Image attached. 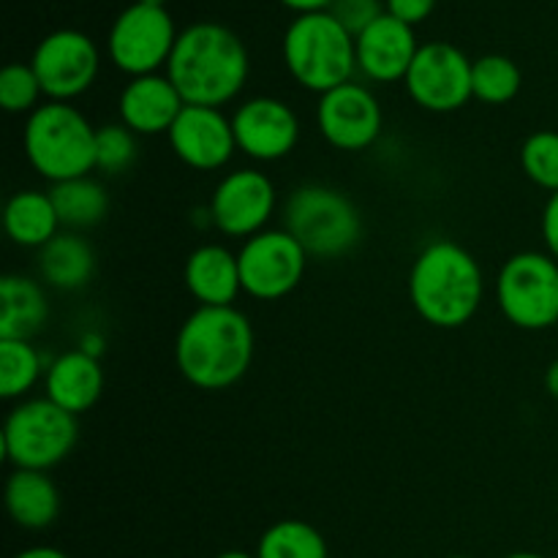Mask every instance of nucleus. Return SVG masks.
Wrapping results in <instances>:
<instances>
[{
	"label": "nucleus",
	"mask_w": 558,
	"mask_h": 558,
	"mask_svg": "<svg viewBox=\"0 0 558 558\" xmlns=\"http://www.w3.org/2000/svg\"><path fill=\"white\" fill-rule=\"evenodd\" d=\"M254 327L234 305H199L180 325L174 363L189 385L199 390H227L248 374L254 363Z\"/></svg>",
	"instance_id": "f257e3e1"
},
{
	"label": "nucleus",
	"mask_w": 558,
	"mask_h": 558,
	"mask_svg": "<svg viewBox=\"0 0 558 558\" xmlns=\"http://www.w3.org/2000/svg\"><path fill=\"white\" fill-rule=\"evenodd\" d=\"M245 44L218 22H196L180 31L167 71L185 104L216 107L234 101L248 80Z\"/></svg>",
	"instance_id": "f03ea898"
},
{
	"label": "nucleus",
	"mask_w": 558,
	"mask_h": 558,
	"mask_svg": "<svg viewBox=\"0 0 558 558\" xmlns=\"http://www.w3.org/2000/svg\"><path fill=\"white\" fill-rule=\"evenodd\" d=\"M483 298V267L463 245L434 240L414 256L409 300L423 322L439 330H456L477 316Z\"/></svg>",
	"instance_id": "7ed1b4c3"
},
{
	"label": "nucleus",
	"mask_w": 558,
	"mask_h": 558,
	"mask_svg": "<svg viewBox=\"0 0 558 558\" xmlns=\"http://www.w3.org/2000/svg\"><path fill=\"white\" fill-rule=\"evenodd\" d=\"M22 147L27 163L52 185L96 169V125L74 104L47 101L27 114Z\"/></svg>",
	"instance_id": "20e7f679"
},
{
	"label": "nucleus",
	"mask_w": 558,
	"mask_h": 558,
	"mask_svg": "<svg viewBox=\"0 0 558 558\" xmlns=\"http://www.w3.org/2000/svg\"><path fill=\"white\" fill-rule=\"evenodd\" d=\"M281 52L292 80L319 96L352 82L357 71L354 36L338 25L330 11L294 16L283 33Z\"/></svg>",
	"instance_id": "39448f33"
},
{
	"label": "nucleus",
	"mask_w": 558,
	"mask_h": 558,
	"mask_svg": "<svg viewBox=\"0 0 558 558\" xmlns=\"http://www.w3.org/2000/svg\"><path fill=\"white\" fill-rule=\"evenodd\" d=\"M283 229L314 259H338L363 238V218L354 202L332 185L308 183L289 194Z\"/></svg>",
	"instance_id": "423d86ee"
},
{
	"label": "nucleus",
	"mask_w": 558,
	"mask_h": 558,
	"mask_svg": "<svg viewBox=\"0 0 558 558\" xmlns=\"http://www.w3.org/2000/svg\"><path fill=\"white\" fill-rule=\"evenodd\" d=\"M0 439L5 461L14 469L49 472L71 456L80 439V423L47 396L27 398L9 412Z\"/></svg>",
	"instance_id": "0eeeda50"
},
{
	"label": "nucleus",
	"mask_w": 558,
	"mask_h": 558,
	"mask_svg": "<svg viewBox=\"0 0 558 558\" xmlns=\"http://www.w3.org/2000/svg\"><path fill=\"white\" fill-rule=\"evenodd\" d=\"M496 303L505 319L521 330L558 325V262L543 251H521L496 276Z\"/></svg>",
	"instance_id": "6e6552de"
},
{
	"label": "nucleus",
	"mask_w": 558,
	"mask_h": 558,
	"mask_svg": "<svg viewBox=\"0 0 558 558\" xmlns=\"http://www.w3.org/2000/svg\"><path fill=\"white\" fill-rule=\"evenodd\" d=\"M180 31L174 27L172 14L167 9L145 3H131L118 14L109 27L107 49L114 69L134 76L158 74L167 71L172 49L178 44Z\"/></svg>",
	"instance_id": "1a4fd4ad"
},
{
	"label": "nucleus",
	"mask_w": 558,
	"mask_h": 558,
	"mask_svg": "<svg viewBox=\"0 0 558 558\" xmlns=\"http://www.w3.org/2000/svg\"><path fill=\"white\" fill-rule=\"evenodd\" d=\"M303 245L287 229H265L243 240L238 251L243 292L254 300H281L300 287L308 270Z\"/></svg>",
	"instance_id": "9d476101"
},
{
	"label": "nucleus",
	"mask_w": 558,
	"mask_h": 558,
	"mask_svg": "<svg viewBox=\"0 0 558 558\" xmlns=\"http://www.w3.org/2000/svg\"><path fill=\"white\" fill-rule=\"evenodd\" d=\"M31 69L36 71L49 101L71 104L96 82L101 54L90 36L74 27H63L38 41V47L33 49Z\"/></svg>",
	"instance_id": "9b49d317"
},
{
	"label": "nucleus",
	"mask_w": 558,
	"mask_h": 558,
	"mask_svg": "<svg viewBox=\"0 0 558 558\" xmlns=\"http://www.w3.org/2000/svg\"><path fill=\"white\" fill-rule=\"evenodd\" d=\"M472 63L458 47L447 41L420 44L417 58L409 69L407 93L417 107L447 114L466 107L472 96Z\"/></svg>",
	"instance_id": "f8f14e48"
},
{
	"label": "nucleus",
	"mask_w": 558,
	"mask_h": 558,
	"mask_svg": "<svg viewBox=\"0 0 558 558\" xmlns=\"http://www.w3.org/2000/svg\"><path fill=\"white\" fill-rule=\"evenodd\" d=\"M276 185L259 169H234L218 180L207 205V221L227 238H254L265 232L276 213Z\"/></svg>",
	"instance_id": "ddd939ff"
},
{
	"label": "nucleus",
	"mask_w": 558,
	"mask_h": 558,
	"mask_svg": "<svg viewBox=\"0 0 558 558\" xmlns=\"http://www.w3.org/2000/svg\"><path fill=\"white\" fill-rule=\"evenodd\" d=\"M316 129L336 150H368L385 129L379 98L354 80L332 87L316 104Z\"/></svg>",
	"instance_id": "4468645a"
},
{
	"label": "nucleus",
	"mask_w": 558,
	"mask_h": 558,
	"mask_svg": "<svg viewBox=\"0 0 558 558\" xmlns=\"http://www.w3.org/2000/svg\"><path fill=\"white\" fill-rule=\"evenodd\" d=\"M232 131L243 156L272 163L287 158L298 147L300 118L281 98L256 96L234 109Z\"/></svg>",
	"instance_id": "2eb2a0df"
},
{
	"label": "nucleus",
	"mask_w": 558,
	"mask_h": 558,
	"mask_svg": "<svg viewBox=\"0 0 558 558\" xmlns=\"http://www.w3.org/2000/svg\"><path fill=\"white\" fill-rule=\"evenodd\" d=\"M169 147L185 167L196 172H216L223 169L238 153L232 118L216 107H194L185 104L174 125L167 134Z\"/></svg>",
	"instance_id": "dca6fc26"
},
{
	"label": "nucleus",
	"mask_w": 558,
	"mask_h": 558,
	"mask_svg": "<svg viewBox=\"0 0 558 558\" xmlns=\"http://www.w3.org/2000/svg\"><path fill=\"white\" fill-rule=\"evenodd\" d=\"M354 49H357L360 74L379 85H390V82L407 80L420 44L414 27L385 14L354 38Z\"/></svg>",
	"instance_id": "f3484780"
},
{
	"label": "nucleus",
	"mask_w": 558,
	"mask_h": 558,
	"mask_svg": "<svg viewBox=\"0 0 558 558\" xmlns=\"http://www.w3.org/2000/svg\"><path fill=\"white\" fill-rule=\"evenodd\" d=\"M185 101L167 74H145L129 80L120 90V123L129 125L136 136L169 134Z\"/></svg>",
	"instance_id": "a211bd4d"
},
{
	"label": "nucleus",
	"mask_w": 558,
	"mask_h": 558,
	"mask_svg": "<svg viewBox=\"0 0 558 558\" xmlns=\"http://www.w3.org/2000/svg\"><path fill=\"white\" fill-rule=\"evenodd\" d=\"M183 281L191 298L207 308H227L243 292L238 254L218 243H205L194 248L185 259Z\"/></svg>",
	"instance_id": "6ab92c4d"
},
{
	"label": "nucleus",
	"mask_w": 558,
	"mask_h": 558,
	"mask_svg": "<svg viewBox=\"0 0 558 558\" xmlns=\"http://www.w3.org/2000/svg\"><path fill=\"white\" fill-rule=\"evenodd\" d=\"M44 390H47L49 401L58 403L60 409H65L74 417L90 412L104 392L101 360L82 352V349L58 354L47 365Z\"/></svg>",
	"instance_id": "aec40b11"
},
{
	"label": "nucleus",
	"mask_w": 558,
	"mask_h": 558,
	"mask_svg": "<svg viewBox=\"0 0 558 558\" xmlns=\"http://www.w3.org/2000/svg\"><path fill=\"white\" fill-rule=\"evenodd\" d=\"M5 510L11 521L31 532L49 529L60 515V490L47 472L14 469L5 483Z\"/></svg>",
	"instance_id": "412c9836"
},
{
	"label": "nucleus",
	"mask_w": 558,
	"mask_h": 558,
	"mask_svg": "<svg viewBox=\"0 0 558 558\" xmlns=\"http://www.w3.org/2000/svg\"><path fill=\"white\" fill-rule=\"evenodd\" d=\"M93 270H96V251L80 232L63 229L38 251V272L44 283L60 292H76L87 287Z\"/></svg>",
	"instance_id": "4be33fe9"
},
{
	"label": "nucleus",
	"mask_w": 558,
	"mask_h": 558,
	"mask_svg": "<svg viewBox=\"0 0 558 558\" xmlns=\"http://www.w3.org/2000/svg\"><path fill=\"white\" fill-rule=\"evenodd\" d=\"M3 227L11 243L20 245V248L36 251H41L54 234L63 232L52 196H49V191L38 189L16 191V194L5 202Z\"/></svg>",
	"instance_id": "5701e85b"
},
{
	"label": "nucleus",
	"mask_w": 558,
	"mask_h": 558,
	"mask_svg": "<svg viewBox=\"0 0 558 558\" xmlns=\"http://www.w3.org/2000/svg\"><path fill=\"white\" fill-rule=\"evenodd\" d=\"M49 316L47 292L27 276H5L0 281V338L31 341Z\"/></svg>",
	"instance_id": "b1692460"
},
{
	"label": "nucleus",
	"mask_w": 558,
	"mask_h": 558,
	"mask_svg": "<svg viewBox=\"0 0 558 558\" xmlns=\"http://www.w3.org/2000/svg\"><path fill=\"white\" fill-rule=\"evenodd\" d=\"M49 196H52L54 210H58L60 227L69 229V232L96 227L109 213V191L90 174L54 183L49 189Z\"/></svg>",
	"instance_id": "393cba45"
},
{
	"label": "nucleus",
	"mask_w": 558,
	"mask_h": 558,
	"mask_svg": "<svg viewBox=\"0 0 558 558\" xmlns=\"http://www.w3.org/2000/svg\"><path fill=\"white\" fill-rule=\"evenodd\" d=\"M44 374V360L31 341L0 338V396L5 401L25 398Z\"/></svg>",
	"instance_id": "a878e982"
},
{
	"label": "nucleus",
	"mask_w": 558,
	"mask_h": 558,
	"mask_svg": "<svg viewBox=\"0 0 558 558\" xmlns=\"http://www.w3.org/2000/svg\"><path fill=\"white\" fill-rule=\"evenodd\" d=\"M256 558H330L327 543L311 523L289 518L267 529L256 545Z\"/></svg>",
	"instance_id": "bb28decb"
},
{
	"label": "nucleus",
	"mask_w": 558,
	"mask_h": 558,
	"mask_svg": "<svg viewBox=\"0 0 558 558\" xmlns=\"http://www.w3.org/2000/svg\"><path fill=\"white\" fill-rule=\"evenodd\" d=\"M523 74L507 54H483L472 63V96L477 101L501 107L521 93Z\"/></svg>",
	"instance_id": "cd10ccee"
},
{
	"label": "nucleus",
	"mask_w": 558,
	"mask_h": 558,
	"mask_svg": "<svg viewBox=\"0 0 558 558\" xmlns=\"http://www.w3.org/2000/svg\"><path fill=\"white\" fill-rule=\"evenodd\" d=\"M136 161V134L123 123H107L96 129V169L118 178Z\"/></svg>",
	"instance_id": "c85d7f7f"
},
{
	"label": "nucleus",
	"mask_w": 558,
	"mask_h": 558,
	"mask_svg": "<svg viewBox=\"0 0 558 558\" xmlns=\"http://www.w3.org/2000/svg\"><path fill=\"white\" fill-rule=\"evenodd\" d=\"M521 167L539 189L558 191V131H534L521 147Z\"/></svg>",
	"instance_id": "c756f323"
},
{
	"label": "nucleus",
	"mask_w": 558,
	"mask_h": 558,
	"mask_svg": "<svg viewBox=\"0 0 558 558\" xmlns=\"http://www.w3.org/2000/svg\"><path fill=\"white\" fill-rule=\"evenodd\" d=\"M44 96L41 82L31 63H9L0 71V107L11 114H31L41 104L38 98Z\"/></svg>",
	"instance_id": "7c9ffc66"
},
{
	"label": "nucleus",
	"mask_w": 558,
	"mask_h": 558,
	"mask_svg": "<svg viewBox=\"0 0 558 558\" xmlns=\"http://www.w3.org/2000/svg\"><path fill=\"white\" fill-rule=\"evenodd\" d=\"M332 16L338 20V25L343 31L352 33L354 38L363 31H368L379 16L387 14V5L381 0H332L330 9Z\"/></svg>",
	"instance_id": "2f4dec72"
},
{
	"label": "nucleus",
	"mask_w": 558,
	"mask_h": 558,
	"mask_svg": "<svg viewBox=\"0 0 558 558\" xmlns=\"http://www.w3.org/2000/svg\"><path fill=\"white\" fill-rule=\"evenodd\" d=\"M387 14L407 22L409 27H417L420 22L428 20L436 9V0H385Z\"/></svg>",
	"instance_id": "473e14b6"
},
{
	"label": "nucleus",
	"mask_w": 558,
	"mask_h": 558,
	"mask_svg": "<svg viewBox=\"0 0 558 558\" xmlns=\"http://www.w3.org/2000/svg\"><path fill=\"white\" fill-rule=\"evenodd\" d=\"M543 240L548 254L558 262V191L550 194V199L545 202L543 210Z\"/></svg>",
	"instance_id": "72a5a7b5"
},
{
	"label": "nucleus",
	"mask_w": 558,
	"mask_h": 558,
	"mask_svg": "<svg viewBox=\"0 0 558 558\" xmlns=\"http://www.w3.org/2000/svg\"><path fill=\"white\" fill-rule=\"evenodd\" d=\"M281 5L292 9L294 14H316V11H327L332 5V0H278Z\"/></svg>",
	"instance_id": "f704fd0d"
},
{
	"label": "nucleus",
	"mask_w": 558,
	"mask_h": 558,
	"mask_svg": "<svg viewBox=\"0 0 558 558\" xmlns=\"http://www.w3.org/2000/svg\"><path fill=\"white\" fill-rule=\"evenodd\" d=\"M14 558H69L63 550L58 548H47V545H38V548H27L22 554H16Z\"/></svg>",
	"instance_id": "c9c22d12"
},
{
	"label": "nucleus",
	"mask_w": 558,
	"mask_h": 558,
	"mask_svg": "<svg viewBox=\"0 0 558 558\" xmlns=\"http://www.w3.org/2000/svg\"><path fill=\"white\" fill-rule=\"evenodd\" d=\"M101 347H104V343H101V338L96 336V332H87V336L80 341L82 352L93 354V357H101Z\"/></svg>",
	"instance_id": "e433bc0d"
},
{
	"label": "nucleus",
	"mask_w": 558,
	"mask_h": 558,
	"mask_svg": "<svg viewBox=\"0 0 558 558\" xmlns=\"http://www.w3.org/2000/svg\"><path fill=\"white\" fill-rule=\"evenodd\" d=\"M545 390L554 398H558V360H554V363L548 365V371H545Z\"/></svg>",
	"instance_id": "4c0bfd02"
},
{
	"label": "nucleus",
	"mask_w": 558,
	"mask_h": 558,
	"mask_svg": "<svg viewBox=\"0 0 558 558\" xmlns=\"http://www.w3.org/2000/svg\"><path fill=\"white\" fill-rule=\"evenodd\" d=\"M216 558H256V556L243 554V550H227V554H221V556H216Z\"/></svg>",
	"instance_id": "58836bf2"
},
{
	"label": "nucleus",
	"mask_w": 558,
	"mask_h": 558,
	"mask_svg": "<svg viewBox=\"0 0 558 558\" xmlns=\"http://www.w3.org/2000/svg\"><path fill=\"white\" fill-rule=\"evenodd\" d=\"M505 558H545V556L532 554V550H521V554H510V556H505Z\"/></svg>",
	"instance_id": "ea45409f"
},
{
	"label": "nucleus",
	"mask_w": 558,
	"mask_h": 558,
	"mask_svg": "<svg viewBox=\"0 0 558 558\" xmlns=\"http://www.w3.org/2000/svg\"><path fill=\"white\" fill-rule=\"evenodd\" d=\"M145 5H158V9H167V0H140Z\"/></svg>",
	"instance_id": "a19ab883"
},
{
	"label": "nucleus",
	"mask_w": 558,
	"mask_h": 558,
	"mask_svg": "<svg viewBox=\"0 0 558 558\" xmlns=\"http://www.w3.org/2000/svg\"><path fill=\"white\" fill-rule=\"evenodd\" d=\"M450 558H469V556H450Z\"/></svg>",
	"instance_id": "79ce46f5"
},
{
	"label": "nucleus",
	"mask_w": 558,
	"mask_h": 558,
	"mask_svg": "<svg viewBox=\"0 0 558 558\" xmlns=\"http://www.w3.org/2000/svg\"><path fill=\"white\" fill-rule=\"evenodd\" d=\"M556 327H558V325H556Z\"/></svg>",
	"instance_id": "37998d69"
}]
</instances>
